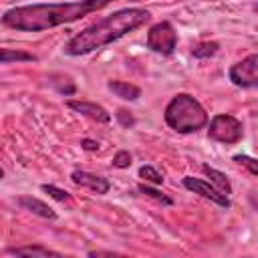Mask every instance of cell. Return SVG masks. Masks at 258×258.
Segmentation results:
<instances>
[{
	"instance_id": "6",
	"label": "cell",
	"mask_w": 258,
	"mask_h": 258,
	"mask_svg": "<svg viewBox=\"0 0 258 258\" xmlns=\"http://www.w3.org/2000/svg\"><path fill=\"white\" fill-rule=\"evenodd\" d=\"M232 85L240 87V89H250L258 85V52L256 54H248L242 60H238L230 73H228Z\"/></svg>"
},
{
	"instance_id": "4",
	"label": "cell",
	"mask_w": 258,
	"mask_h": 258,
	"mask_svg": "<svg viewBox=\"0 0 258 258\" xmlns=\"http://www.w3.org/2000/svg\"><path fill=\"white\" fill-rule=\"evenodd\" d=\"M242 135H244V127L232 115L220 113V115H216L210 121L208 137L214 139V141H220V143H238L242 139Z\"/></svg>"
},
{
	"instance_id": "17",
	"label": "cell",
	"mask_w": 258,
	"mask_h": 258,
	"mask_svg": "<svg viewBox=\"0 0 258 258\" xmlns=\"http://www.w3.org/2000/svg\"><path fill=\"white\" fill-rule=\"evenodd\" d=\"M139 177H143L145 181L155 183V185L163 183V175H161L155 167H151V165H143V167H139Z\"/></svg>"
},
{
	"instance_id": "15",
	"label": "cell",
	"mask_w": 258,
	"mask_h": 258,
	"mask_svg": "<svg viewBox=\"0 0 258 258\" xmlns=\"http://www.w3.org/2000/svg\"><path fill=\"white\" fill-rule=\"evenodd\" d=\"M218 48H220L218 42H214V40H204V42H198V44L191 48V54H194L196 58H210V56H214V54L218 52Z\"/></svg>"
},
{
	"instance_id": "13",
	"label": "cell",
	"mask_w": 258,
	"mask_h": 258,
	"mask_svg": "<svg viewBox=\"0 0 258 258\" xmlns=\"http://www.w3.org/2000/svg\"><path fill=\"white\" fill-rule=\"evenodd\" d=\"M204 169V173L210 177V181L220 189V191H224L226 196H230L232 194V185H230V181H228V177L222 173V171H218V169H214V167H210L208 163L202 167Z\"/></svg>"
},
{
	"instance_id": "10",
	"label": "cell",
	"mask_w": 258,
	"mask_h": 258,
	"mask_svg": "<svg viewBox=\"0 0 258 258\" xmlns=\"http://www.w3.org/2000/svg\"><path fill=\"white\" fill-rule=\"evenodd\" d=\"M18 206H20L22 210H28V212H32V214H36V216H40V218H46V220H54V218H56V214L52 212V208H48L44 202H40V200H36V198H32V196H22V198H18Z\"/></svg>"
},
{
	"instance_id": "11",
	"label": "cell",
	"mask_w": 258,
	"mask_h": 258,
	"mask_svg": "<svg viewBox=\"0 0 258 258\" xmlns=\"http://www.w3.org/2000/svg\"><path fill=\"white\" fill-rule=\"evenodd\" d=\"M109 91H113L117 97L125 99V101H137L141 97V89L131 85V83H125V81H109Z\"/></svg>"
},
{
	"instance_id": "16",
	"label": "cell",
	"mask_w": 258,
	"mask_h": 258,
	"mask_svg": "<svg viewBox=\"0 0 258 258\" xmlns=\"http://www.w3.org/2000/svg\"><path fill=\"white\" fill-rule=\"evenodd\" d=\"M0 60H2L4 64H8L10 60H34V56H32V54H28V52L2 48V52H0Z\"/></svg>"
},
{
	"instance_id": "18",
	"label": "cell",
	"mask_w": 258,
	"mask_h": 258,
	"mask_svg": "<svg viewBox=\"0 0 258 258\" xmlns=\"http://www.w3.org/2000/svg\"><path fill=\"white\" fill-rule=\"evenodd\" d=\"M234 161L240 163V165H244L250 173L258 175V159H254V157H250V155H246V153H238V155H234Z\"/></svg>"
},
{
	"instance_id": "19",
	"label": "cell",
	"mask_w": 258,
	"mask_h": 258,
	"mask_svg": "<svg viewBox=\"0 0 258 258\" xmlns=\"http://www.w3.org/2000/svg\"><path fill=\"white\" fill-rule=\"evenodd\" d=\"M137 189H139L141 194H145V196H149V198H153V200L165 204V206H171V200H169L167 196H163L161 191H157V189H153V187H149V185H145V183H139Z\"/></svg>"
},
{
	"instance_id": "14",
	"label": "cell",
	"mask_w": 258,
	"mask_h": 258,
	"mask_svg": "<svg viewBox=\"0 0 258 258\" xmlns=\"http://www.w3.org/2000/svg\"><path fill=\"white\" fill-rule=\"evenodd\" d=\"M50 85L60 93V95H73L77 91L75 83L71 81V77H64V75H52L50 77Z\"/></svg>"
},
{
	"instance_id": "21",
	"label": "cell",
	"mask_w": 258,
	"mask_h": 258,
	"mask_svg": "<svg viewBox=\"0 0 258 258\" xmlns=\"http://www.w3.org/2000/svg\"><path fill=\"white\" fill-rule=\"evenodd\" d=\"M111 163H113V167L125 169V167H129V165H131V153H129V151H117Z\"/></svg>"
},
{
	"instance_id": "1",
	"label": "cell",
	"mask_w": 258,
	"mask_h": 258,
	"mask_svg": "<svg viewBox=\"0 0 258 258\" xmlns=\"http://www.w3.org/2000/svg\"><path fill=\"white\" fill-rule=\"evenodd\" d=\"M113 0H75L58 4H26L4 12L2 24L18 32H42L93 14Z\"/></svg>"
},
{
	"instance_id": "9",
	"label": "cell",
	"mask_w": 258,
	"mask_h": 258,
	"mask_svg": "<svg viewBox=\"0 0 258 258\" xmlns=\"http://www.w3.org/2000/svg\"><path fill=\"white\" fill-rule=\"evenodd\" d=\"M67 107L97 121V123H109L111 121V115L97 103H91V101H67Z\"/></svg>"
},
{
	"instance_id": "12",
	"label": "cell",
	"mask_w": 258,
	"mask_h": 258,
	"mask_svg": "<svg viewBox=\"0 0 258 258\" xmlns=\"http://www.w3.org/2000/svg\"><path fill=\"white\" fill-rule=\"evenodd\" d=\"M6 254L12 256H60L58 252L44 248V246H18V248H8Z\"/></svg>"
},
{
	"instance_id": "2",
	"label": "cell",
	"mask_w": 258,
	"mask_h": 258,
	"mask_svg": "<svg viewBox=\"0 0 258 258\" xmlns=\"http://www.w3.org/2000/svg\"><path fill=\"white\" fill-rule=\"evenodd\" d=\"M151 18L149 10L145 8H123L117 10L109 16H105L103 20L87 26L85 30H81L79 34H75L67 44H64V52L71 56H81V54H89L105 44H111L115 40H119L121 36L133 32L135 28L143 26L147 20Z\"/></svg>"
},
{
	"instance_id": "23",
	"label": "cell",
	"mask_w": 258,
	"mask_h": 258,
	"mask_svg": "<svg viewBox=\"0 0 258 258\" xmlns=\"http://www.w3.org/2000/svg\"><path fill=\"white\" fill-rule=\"evenodd\" d=\"M81 145H83L85 149H89V151H97V149H99V143H97V141H93V139H83V141H81Z\"/></svg>"
},
{
	"instance_id": "24",
	"label": "cell",
	"mask_w": 258,
	"mask_h": 258,
	"mask_svg": "<svg viewBox=\"0 0 258 258\" xmlns=\"http://www.w3.org/2000/svg\"><path fill=\"white\" fill-rule=\"evenodd\" d=\"M256 10H258V4H256Z\"/></svg>"
},
{
	"instance_id": "3",
	"label": "cell",
	"mask_w": 258,
	"mask_h": 258,
	"mask_svg": "<svg viewBox=\"0 0 258 258\" xmlns=\"http://www.w3.org/2000/svg\"><path fill=\"white\" fill-rule=\"evenodd\" d=\"M163 119L177 133H196L208 125L206 109L200 105L198 99H194L187 93H177L167 103Z\"/></svg>"
},
{
	"instance_id": "5",
	"label": "cell",
	"mask_w": 258,
	"mask_h": 258,
	"mask_svg": "<svg viewBox=\"0 0 258 258\" xmlns=\"http://www.w3.org/2000/svg\"><path fill=\"white\" fill-rule=\"evenodd\" d=\"M175 44H177V34L169 22H165V20L157 22L147 30V48L149 50L169 56L175 50Z\"/></svg>"
},
{
	"instance_id": "20",
	"label": "cell",
	"mask_w": 258,
	"mask_h": 258,
	"mask_svg": "<svg viewBox=\"0 0 258 258\" xmlns=\"http://www.w3.org/2000/svg\"><path fill=\"white\" fill-rule=\"evenodd\" d=\"M42 191H46L50 198H54V200H58V202H71V194H67L64 189H58L56 185L44 183V185H42Z\"/></svg>"
},
{
	"instance_id": "7",
	"label": "cell",
	"mask_w": 258,
	"mask_h": 258,
	"mask_svg": "<svg viewBox=\"0 0 258 258\" xmlns=\"http://www.w3.org/2000/svg\"><path fill=\"white\" fill-rule=\"evenodd\" d=\"M183 187L189 189V191H194V194H198V196H202V198H206V200H210V202H214V204H218V206H222V208H228L230 206L228 196L224 191H220L216 185H212L210 181H206V179L185 175L183 177Z\"/></svg>"
},
{
	"instance_id": "8",
	"label": "cell",
	"mask_w": 258,
	"mask_h": 258,
	"mask_svg": "<svg viewBox=\"0 0 258 258\" xmlns=\"http://www.w3.org/2000/svg\"><path fill=\"white\" fill-rule=\"evenodd\" d=\"M71 179H73V183H77L81 187H87V189H91L95 194H107L109 187H111V183L105 177L89 173V171H83V169H75L71 173Z\"/></svg>"
},
{
	"instance_id": "22",
	"label": "cell",
	"mask_w": 258,
	"mask_h": 258,
	"mask_svg": "<svg viewBox=\"0 0 258 258\" xmlns=\"http://www.w3.org/2000/svg\"><path fill=\"white\" fill-rule=\"evenodd\" d=\"M117 121H119L123 127H133V125H135L133 115H131L129 111H125V109H119V111H117Z\"/></svg>"
}]
</instances>
